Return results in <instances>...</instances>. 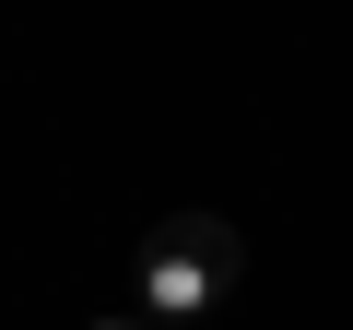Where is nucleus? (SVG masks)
Returning <instances> with one entry per match:
<instances>
[{"label": "nucleus", "instance_id": "1", "mask_svg": "<svg viewBox=\"0 0 353 330\" xmlns=\"http://www.w3.org/2000/svg\"><path fill=\"white\" fill-rule=\"evenodd\" d=\"M236 224L224 213H176L153 248H141V318H165V330H189V318H212V295L236 283Z\"/></svg>", "mask_w": 353, "mask_h": 330}, {"label": "nucleus", "instance_id": "2", "mask_svg": "<svg viewBox=\"0 0 353 330\" xmlns=\"http://www.w3.org/2000/svg\"><path fill=\"white\" fill-rule=\"evenodd\" d=\"M94 330H141V318H94Z\"/></svg>", "mask_w": 353, "mask_h": 330}, {"label": "nucleus", "instance_id": "3", "mask_svg": "<svg viewBox=\"0 0 353 330\" xmlns=\"http://www.w3.org/2000/svg\"><path fill=\"white\" fill-rule=\"evenodd\" d=\"M189 330H212V318H189Z\"/></svg>", "mask_w": 353, "mask_h": 330}]
</instances>
